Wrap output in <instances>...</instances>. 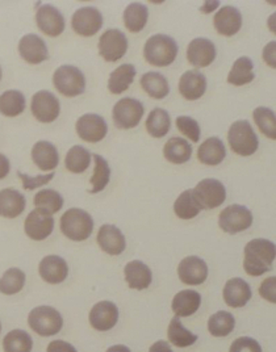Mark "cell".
Listing matches in <instances>:
<instances>
[{
    "label": "cell",
    "instance_id": "cell-54",
    "mask_svg": "<svg viewBox=\"0 0 276 352\" xmlns=\"http://www.w3.org/2000/svg\"><path fill=\"white\" fill-rule=\"evenodd\" d=\"M107 352H131L127 346H123V344H116V346H112L109 347Z\"/></svg>",
    "mask_w": 276,
    "mask_h": 352
},
{
    "label": "cell",
    "instance_id": "cell-49",
    "mask_svg": "<svg viewBox=\"0 0 276 352\" xmlns=\"http://www.w3.org/2000/svg\"><path fill=\"white\" fill-rule=\"evenodd\" d=\"M275 276H273V278H267V279L264 280V281L262 283L261 287H259V294H261L262 297H263L264 300H267V301H270V302L275 304Z\"/></svg>",
    "mask_w": 276,
    "mask_h": 352
},
{
    "label": "cell",
    "instance_id": "cell-3",
    "mask_svg": "<svg viewBox=\"0 0 276 352\" xmlns=\"http://www.w3.org/2000/svg\"><path fill=\"white\" fill-rule=\"evenodd\" d=\"M92 230L94 220L83 209L72 208L61 217V232L72 241H86Z\"/></svg>",
    "mask_w": 276,
    "mask_h": 352
},
{
    "label": "cell",
    "instance_id": "cell-46",
    "mask_svg": "<svg viewBox=\"0 0 276 352\" xmlns=\"http://www.w3.org/2000/svg\"><path fill=\"white\" fill-rule=\"evenodd\" d=\"M176 128L179 132L183 133L186 137H189L192 142H199L200 140V126L199 122L195 118L189 116H179L176 118Z\"/></svg>",
    "mask_w": 276,
    "mask_h": 352
},
{
    "label": "cell",
    "instance_id": "cell-16",
    "mask_svg": "<svg viewBox=\"0 0 276 352\" xmlns=\"http://www.w3.org/2000/svg\"><path fill=\"white\" fill-rule=\"evenodd\" d=\"M118 320V309L111 301H100L89 311V324L98 331H108L115 327Z\"/></svg>",
    "mask_w": 276,
    "mask_h": 352
},
{
    "label": "cell",
    "instance_id": "cell-38",
    "mask_svg": "<svg viewBox=\"0 0 276 352\" xmlns=\"http://www.w3.org/2000/svg\"><path fill=\"white\" fill-rule=\"evenodd\" d=\"M200 206L193 197L192 190L182 192L174 204L175 214L182 220H192L200 213Z\"/></svg>",
    "mask_w": 276,
    "mask_h": 352
},
{
    "label": "cell",
    "instance_id": "cell-14",
    "mask_svg": "<svg viewBox=\"0 0 276 352\" xmlns=\"http://www.w3.org/2000/svg\"><path fill=\"white\" fill-rule=\"evenodd\" d=\"M75 128L78 135L89 144L100 142L108 132L105 120L95 113H87L78 118Z\"/></svg>",
    "mask_w": 276,
    "mask_h": 352
},
{
    "label": "cell",
    "instance_id": "cell-30",
    "mask_svg": "<svg viewBox=\"0 0 276 352\" xmlns=\"http://www.w3.org/2000/svg\"><path fill=\"white\" fill-rule=\"evenodd\" d=\"M134 76H136V67L133 65L131 63L121 65L109 75L108 89L111 91V94L120 95L129 88L134 80Z\"/></svg>",
    "mask_w": 276,
    "mask_h": 352
},
{
    "label": "cell",
    "instance_id": "cell-42",
    "mask_svg": "<svg viewBox=\"0 0 276 352\" xmlns=\"http://www.w3.org/2000/svg\"><path fill=\"white\" fill-rule=\"evenodd\" d=\"M25 285V274L20 268H10L0 278V292L7 296L19 294Z\"/></svg>",
    "mask_w": 276,
    "mask_h": 352
},
{
    "label": "cell",
    "instance_id": "cell-41",
    "mask_svg": "<svg viewBox=\"0 0 276 352\" xmlns=\"http://www.w3.org/2000/svg\"><path fill=\"white\" fill-rule=\"evenodd\" d=\"M91 163V153L83 146H73L65 160L66 168L73 174H82Z\"/></svg>",
    "mask_w": 276,
    "mask_h": 352
},
{
    "label": "cell",
    "instance_id": "cell-55",
    "mask_svg": "<svg viewBox=\"0 0 276 352\" xmlns=\"http://www.w3.org/2000/svg\"><path fill=\"white\" fill-rule=\"evenodd\" d=\"M0 79H1V69H0Z\"/></svg>",
    "mask_w": 276,
    "mask_h": 352
},
{
    "label": "cell",
    "instance_id": "cell-40",
    "mask_svg": "<svg viewBox=\"0 0 276 352\" xmlns=\"http://www.w3.org/2000/svg\"><path fill=\"white\" fill-rule=\"evenodd\" d=\"M4 352H30L33 340L24 330H12L3 339Z\"/></svg>",
    "mask_w": 276,
    "mask_h": 352
},
{
    "label": "cell",
    "instance_id": "cell-33",
    "mask_svg": "<svg viewBox=\"0 0 276 352\" xmlns=\"http://www.w3.org/2000/svg\"><path fill=\"white\" fill-rule=\"evenodd\" d=\"M25 109V98L20 91L10 89L0 95V113L7 118H16Z\"/></svg>",
    "mask_w": 276,
    "mask_h": 352
},
{
    "label": "cell",
    "instance_id": "cell-47",
    "mask_svg": "<svg viewBox=\"0 0 276 352\" xmlns=\"http://www.w3.org/2000/svg\"><path fill=\"white\" fill-rule=\"evenodd\" d=\"M19 177L23 180V187L24 190L27 191H32V190H36L39 187H43L45 184H47L53 177L54 174H46V175H39V176H28L23 173H17Z\"/></svg>",
    "mask_w": 276,
    "mask_h": 352
},
{
    "label": "cell",
    "instance_id": "cell-13",
    "mask_svg": "<svg viewBox=\"0 0 276 352\" xmlns=\"http://www.w3.org/2000/svg\"><path fill=\"white\" fill-rule=\"evenodd\" d=\"M24 229L30 239L44 241L52 234L54 229V219L44 209L36 208L28 214L24 223Z\"/></svg>",
    "mask_w": 276,
    "mask_h": 352
},
{
    "label": "cell",
    "instance_id": "cell-36",
    "mask_svg": "<svg viewBox=\"0 0 276 352\" xmlns=\"http://www.w3.org/2000/svg\"><path fill=\"white\" fill-rule=\"evenodd\" d=\"M253 73V62L247 57H241L237 59L233 65L232 70L228 75V83L233 86H245L254 80Z\"/></svg>",
    "mask_w": 276,
    "mask_h": 352
},
{
    "label": "cell",
    "instance_id": "cell-18",
    "mask_svg": "<svg viewBox=\"0 0 276 352\" xmlns=\"http://www.w3.org/2000/svg\"><path fill=\"white\" fill-rule=\"evenodd\" d=\"M216 58V46L206 38L192 40L187 49V59L195 67H208Z\"/></svg>",
    "mask_w": 276,
    "mask_h": 352
},
{
    "label": "cell",
    "instance_id": "cell-45",
    "mask_svg": "<svg viewBox=\"0 0 276 352\" xmlns=\"http://www.w3.org/2000/svg\"><path fill=\"white\" fill-rule=\"evenodd\" d=\"M34 206L53 214L59 212L63 206V197L54 190H43L34 196Z\"/></svg>",
    "mask_w": 276,
    "mask_h": 352
},
{
    "label": "cell",
    "instance_id": "cell-4",
    "mask_svg": "<svg viewBox=\"0 0 276 352\" xmlns=\"http://www.w3.org/2000/svg\"><path fill=\"white\" fill-rule=\"evenodd\" d=\"M228 142L233 151L242 157L253 155L259 146L258 137L246 120L233 122L228 132Z\"/></svg>",
    "mask_w": 276,
    "mask_h": 352
},
{
    "label": "cell",
    "instance_id": "cell-19",
    "mask_svg": "<svg viewBox=\"0 0 276 352\" xmlns=\"http://www.w3.org/2000/svg\"><path fill=\"white\" fill-rule=\"evenodd\" d=\"M19 53L30 65H39L49 57L44 40L37 34H25L19 43Z\"/></svg>",
    "mask_w": 276,
    "mask_h": 352
},
{
    "label": "cell",
    "instance_id": "cell-7",
    "mask_svg": "<svg viewBox=\"0 0 276 352\" xmlns=\"http://www.w3.org/2000/svg\"><path fill=\"white\" fill-rule=\"evenodd\" d=\"M200 209H215L226 199V190L217 179H204L192 190Z\"/></svg>",
    "mask_w": 276,
    "mask_h": 352
},
{
    "label": "cell",
    "instance_id": "cell-52",
    "mask_svg": "<svg viewBox=\"0 0 276 352\" xmlns=\"http://www.w3.org/2000/svg\"><path fill=\"white\" fill-rule=\"evenodd\" d=\"M10 168H11V164H10L8 158L6 155L0 154V180L10 174Z\"/></svg>",
    "mask_w": 276,
    "mask_h": 352
},
{
    "label": "cell",
    "instance_id": "cell-10",
    "mask_svg": "<svg viewBox=\"0 0 276 352\" xmlns=\"http://www.w3.org/2000/svg\"><path fill=\"white\" fill-rule=\"evenodd\" d=\"M98 47L104 60L116 62L125 56L128 50V38L121 30H108L103 33Z\"/></svg>",
    "mask_w": 276,
    "mask_h": 352
},
{
    "label": "cell",
    "instance_id": "cell-53",
    "mask_svg": "<svg viewBox=\"0 0 276 352\" xmlns=\"http://www.w3.org/2000/svg\"><path fill=\"white\" fill-rule=\"evenodd\" d=\"M149 352H173V350H171V347H170V344H169L167 342L158 340V342H156V343L150 347Z\"/></svg>",
    "mask_w": 276,
    "mask_h": 352
},
{
    "label": "cell",
    "instance_id": "cell-21",
    "mask_svg": "<svg viewBox=\"0 0 276 352\" xmlns=\"http://www.w3.org/2000/svg\"><path fill=\"white\" fill-rule=\"evenodd\" d=\"M213 24L221 36L232 37L242 27V16L235 7L225 6L218 10L217 14L215 15Z\"/></svg>",
    "mask_w": 276,
    "mask_h": 352
},
{
    "label": "cell",
    "instance_id": "cell-39",
    "mask_svg": "<svg viewBox=\"0 0 276 352\" xmlns=\"http://www.w3.org/2000/svg\"><path fill=\"white\" fill-rule=\"evenodd\" d=\"M235 326V320L229 311H217L209 317L208 331L213 337H226L232 333Z\"/></svg>",
    "mask_w": 276,
    "mask_h": 352
},
{
    "label": "cell",
    "instance_id": "cell-37",
    "mask_svg": "<svg viewBox=\"0 0 276 352\" xmlns=\"http://www.w3.org/2000/svg\"><path fill=\"white\" fill-rule=\"evenodd\" d=\"M167 337H169V340L179 349H184V347L192 346L198 340V336H195L193 333L187 330L182 324V321L179 320V317H174L170 321L169 330H167Z\"/></svg>",
    "mask_w": 276,
    "mask_h": 352
},
{
    "label": "cell",
    "instance_id": "cell-1",
    "mask_svg": "<svg viewBox=\"0 0 276 352\" xmlns=\"http://www.w3.org/2000/svg\"><path fill=\"white\" fill-rule=\"evenodd\" d=\"M244 268L250 276H262L268 272L275 261V245L268 239H253L245 246Z\"/></svg>",
    "mask_w": 276,
    "mask_h": 352
},
{
    "label": "cell",
    "instance_id": "cell-44",
    "mask_svg": "<svg viewBox=\"0 0 276 352\" xmlns=\"http://www.w3.org/2000/svg\"><path fill=\"white\" fill-rule=\"evenodd\" d=\"M253 118L255 124L258 125L261 131L266 137L276 140V118L275 113L266 107H258L253 112Z\"/></svg>",
    "mask_w": 276,
    "mask_h": 352
},
{
    "label": "cell",
    "instance_id": "cell-23",
    "mask_svg": "<svg viewBox=\"0 0 276 352\" xmlns=\"http://www.w3.org/2000/svg\"><path fill=\"white\" fill-rule=\"evenodd\" d=\"M206 89L205 75L198 70H189L183 74L179 80V92L187 100H198Z\"/></svg>",
    "mask_w": 276,
    "mask_h": 352
},
{
    "label": "cell",
    "instance_id": "cell-56",
    "mask_svg": "<svg viewBox=\"0 0 276 352\" xmlns=\"http://www.w3.org/2000/svg\"><path fill=\"white\" fill-rule=\"evenodd\" d=\"M0 331H1V323H0Z\"/></svg>",
    "mask_w": 276,
    "mask_h": 352
},
{
    "label": "cell",
    "instance_id": "cell-9",
    "mask_svg": "<svg viewBox=\"0 0 276 352\" xmlns=\"http://www.w3.org/2000/svg\"><path fill=\"white\" fill-rule=\"evenodd\" d=\"M253 223V214L246 206H234L225 208L218 217L220 228L229 234H237L247 230Z\"/></svg>",
    "mask_w": 276,
    "mask_h": 352
},
{
    "label": "cell",
    "instance_id": "cell-6",
    "mask_svg": "<svg viewBox=\"0 0 276 352\" xmlns=\"http://www.w3.org/2000/svg\"><path fill=\"white\" fill-rule=\"evenodd\" d=\"M53 85L63 96L74 98L85 92L86 78L78 67L65 65L56 70L53 75Z\"/></svg>",
    "mask_w": 276,
    "mask_h": 352
},
{
    "label": "cell",
    "instance_id": "cell-25",
    "mask_svg": "<svg viewBox=\"0 0 276 352\" xmlns=\"http://www.w3.org/2000/svg\"><path fill=\"white\" fill-rule=\"evenodd\" d=\"M124 274H125V280L128 285L131 289H137V291L146 289L153 280L150 268L141 261H131L127 264L124 268Z\"/></svg>",
    "mask_w": 276,
    "mask_h": 352
},
{
    "label": "cell",
    "instance_id": "cell-51",
    "mask_svg": "<svg viewBox=\"0 0 276 352\" xmlns=\"http://www.w3.org/2000/svg\"><path fill=\"white\" fill-rule=\"evenodd\" d=\"M263 57L270 66L275 67V41H273L266 46V49L263 52Z\"/></svg>",
    "mask_w": 276,
    "mask_h": 352
},
{
    "label": "cell",
    "instance_id": "cell-22",
    "mask_svg": "<svg viewBox=\"0 0 276 352\" xmlns=\"http://www.w3.org/2000/svg\"><path fill=\"white\" fill-rule=\"evenodd\" d=\"M224 300L231 308H242L251 300V289L245 280L240 278L231 279L224 287L222 291Z\"/></svg>",
    "mask_w": 276,
    "mask_h": 352
},
{
    "label": "cell",
    "instance_id": "cell-5",
    "mask_svg": "<svg viewBox=\"0 0 276 352\" xmlns=\"http://www.w3.org/2000/svg\"><path fill=\"white\" fill-rule=\"evenodd\" d=\"M30 327L41 337H52L59 334L63 326L62 316L52 307H37L28 316Z\"/></svg>",
    "mask_w": 276,
    "mask_h": 352
},
{
    "label": "cell",
    "instance_id": "cell-11",
    "mask_svg": "<svg viewBox=\"0 0 276 352\" xmlns=\"http://www.w3.org/2000/svg\"><path fill=\"white\" fill-rule=\"evenodd\" d=\"M30 109L33 116L41 122H52L59 116L61 105L59 99L49 91H39L33 95Z\"/></svg>",
    "mask_w": 276,
    "mask_h": 352
},
{
    "label": "cell",
    "instance_id": "cell-43",
    "mask_svg": "<svg viewBox=\"0 0 276 352\" xmlns=\"http://www.w3.org/2000/svg\"><path fill=\"white\" fill-rule=\"evenodd\" d=\"M94 161H95V170H94V175L91 176V180H89L92 186V188L88 191L89 193L103 191L109 183V177H111V168L108 162L98 154H94Z\"/></svg>",
    "mask_w": 276,
    "mask_h": 352
},
{
    "label": "cell",
    "instance_id": "cell-28",
    "mask_svg": "<svg viewBox=\"0 0 276 352\" xmlns=\"http://www.w3.org/2000/svg\"><path fill=\"white\" fill-rule=\"evenodd\" d=\"M202 305V296L198 294L196 291H180L179 294H175L173 300V311L175 313V317H189L195 314Z\"/></svg>",
    "mask_w": 276,
    "mask_h": 352
},
{
    "label": "cell",
    "instance_id": "cell-20",
    "mask_svg": "<svg viewBox=\"0 0 276 352\" xmlns=\"http://www.w3.org/2000/svg\"><path fill=\"white\" fill-rule=\"evenodd\" d=\"M39 272L41 279L49 284H59L67 278L69 267L63 258L59 255H47L40 262Z\"/></svg>",
    "mask_w": 276,
    "mask_h": 352
},
{
    "label": "cell",
    "instance_id": "cell-29",
    "mask_svg": "<svg viewBox=\"0 0 276 352\" xmlns=\"http://www.w3.org/2000/svg\"><path fill=\"white\" fill-rule=\"evenodd\" d=\"M226 157V150L222 141L217 137H211L205 140L198 150V160L208 164V166H217Z\"/></svg>",
    "mask_w": 276,
    "mask_h": 352
},
{
    "label": "cell",
    "instance_id": "cell-8",
    "mask_svg": "<svg viewBox=\"0 0 276 352\" xmlns=\"http://www.w3.org/2000/svg\"><path fill=\"white\" fill-rule=\"evenodd\" d=\"M144 116V104L133 98H125L118 100L114 111L112 118L118 129L136 128Z\"/></svg>",
    "mask_w": 276,
    "mask_h": 352
},
{
    "label": "cell",
    "instance_id": "cell-24",
    "mask_svg": "<svg viewBox=\"0 0 276 352\" xmlns=\"http://www.w3.org/2000/svg\"><path fill=\"white\" fill-rule=\"evenodd\" d=\"M96 239L100 249L109 255H120L127 248L125 236L114 225H103L99 229Z\"/></svg>",
    "mask_w": 276,
    "mask_h": 352
},
{
    "label": "cell",
    "instance_id": "cell-12",
    "mask_svg": "<svg viewBox=\"0 0 276 352\" xmlns=\"http://www.w3.org/2000/svg\"><path fill=\"white\" fill-rule=\"evenodd\" d=\"M72 27L75 33L83 37H91L96 34L103 27L102 14L95 7L79 8L73 15Z\"/></svg>",
    "mask_w": 276,
    "mask_h": 352
},
{
    "label": "cell",
    "instance_id": "cell-15",
    "mask_svg": "<svg viewBox=\"0 0 276 352\" xmlns=\"http://www.w3.org/2000/svg\"><path fill=\"white\" fill-rule=\"evenodd\" d=\"M36 21L39 30L50 37H57L65 30V17L56 7L50 4L39 7L36 12Z\"/></svg>",
    "mask_w": 276,
    "mask_h": 352
},
{
    "label": "cell",
    "instance_id": "cell-35",
    "mask_svg": "<svg viewBox=\"0 0 276 352\" xmlns=\"http://www.w3.org/2000/svg\"><path fill=\"white\" fill-rule=\"evenodd\" d=\"M149 11L141 3H131L124 12V24L131 33H138L145 28Z\"/></svg>",
    "mask_w": 276,
    "mask_h": 352
},
{
    "label": "cell",
    "instance_id": "cell-32",
    "mask_svg": "<svg viewBox=\"0 0 276 352\" xmlns=\"http://www.w3.org/2000/svg\"><path fill=\"white\" fill-rule=\"evenodd\" d=\"M141 86L150 98L157 100L164 99L170 92L167 79L162 74L154 73V72L142 75Z\"/></svg>",
    "mask_w": 276,
    "mask_h": 352
},
{
    "label": "cell",
    "instance_id": "cell-31",
    "mask_svg": "<svg viewBox=\"0 0 276 352\" xmlns=\"http://www.w3.org/2000/svg\"><path fill=\"white\" fill-rule=\"evenodd\" d=\"M164 158L175 164H182L189 161L192 155V146L183 138H170L163 147Z\"/></svg>",
    "mask_w": 276,
    "mask_h": 352
},
{
    "label": "cell",
    "instance_id": "cell-2",
    "mask_svg": "<svg viewBox=\"0 0 276 352\" xmlns=\"http://www.w3.org/2000/svg\"><path fill=\"white\" fill-rule=\"evenodd\" d=\"M178 56V45L174 38L167 34L151 36L144 46L146 60L157 67L170 66Z\"/></svg>",
    "mask_w": 276,
    "mask_h": 352
},
{
    "label": "cell",
    "instance_id": "cell-34",
    "mask_svg": "<svg viewBox=\"0 0 276 352\" xmlns=\"http://www.w3.org/2000/svg\"><path fill=\"white\" fill-rule=\"evenodd\" d=\"M171 126V118L167 111L162 108L153 109L146 118V131L154 138L164 137Z\"/></svg>",
    "mask_w": 276,
    "mask_h": 352
},
{
    "label": "cell",
    "instance_id": "cell-48",
    "mask_svg": "<svg viewBox=\"0 0 276 352\" xmlns=\"http://www.w3.org/2000/svg\"><path fill=\"white\" fill-rule=\"evenodd\" d=\"M229 352H262V347L255 339L242 337L233 342Z\"/></svg>",
    "mask_w": 276,
    "mask_h": 352
},
{
    "label": "cell",
    "instance_id": "cell-50",
    "mask_svg": "<svg viewBox=\"0 0 276 352\" xmlns=\"http://www.w3.org/2000/svg\"><path fill=\"white\" fill-rule=\"evenodd\" d=\"M46 352H76L73 344L63 340H53L49 343Z\"/></svg>",
    "mask_w": 276,
    "mask_h": 352
},
{
    "label": "cell",
    "instance_id": "cell-26",
    "mask_svg": "<svg viewBox=\"0 0 276 352\" xmlns=\"http://www.w3.org/2000/svg\"><path fill=\"white\" fill-rule=\"evenodd\" d=\"M32 160L40 170L52 171L59 166V151L53 144L40 141L32 148Z\"/></svg>",
    "mask_w": 276,
    "mask_h": 352
},
{
    "label": "cell",
    "instance_id": "cell-17",
    "mask_svg": "<svg viewBox=\"0 0 276 352\" xmlns=\"http://www.w3.org/2000/svg\"><path fill=\"white\" fill-rule=\"evenodd\" d=\"M178 275L187 285H200L208 278V265L199 256H189L179 263Z\"/></svg>",
    "mask_w": 276,
    "mask_h": 352
},
{
    "label": "cell",
    "instance_id": "cell-27",
    "mask_svg": "<svg viewBox=\"0 0 276 352\" xmlns=\"http://www.w3.org/2000/svg\"><path fill=\"white\" fill-rule=\"evenodd\" d=\"M25 209V197L20 192L6 188L0 191V216L6 219H16Z\"/></svg>",
    "mask_w": 276,
    "mask_h": 352
}]
</instances>
